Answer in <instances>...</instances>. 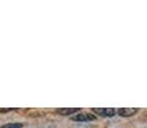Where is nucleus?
<instances>
[{
  "mask_svg": "<svg viewBox=\"0 0 147 128\" xmlns=\"http://www.w3.org/2000/svg\"><path fill=\"white\" fill-rule=\"evenodd\" d=\"M70 119L74 122H91L95 121L96 116L94 114H90V113H78V114L73 115Z\"/></svg>",
  "mask_w": 147,
  "mask_h": 128,
  "instance_id": "obj_1",
  "label": "nucleus"
},
{
  "mask_svg": "<svg viewBox=\"0 0 147 128\" xmlns=\"http://www.w3.org/2000/svg\"><path fill=\"white\" fill-rule=\"evenodd\" d=\"M92 112L100 116H113L117 113L113 108H94Z\"/></svg>",
  "mask_w": 147,
  "mask_h": 128,
  "instance_id": "obj_2",
  "label": "nucleus"
},
{
  "mask_svg": "<svg viewBox=\"0 0 147 128\" xmlns=\"http://www.w3.org/2000/svg\"><path fill=\"white\" fill-rule=\"evenodd\" d=\"M137 112H138L137 108H121V109L118 110V114L121 116H132Z\"/></svg>",
  "mask_w": 147,
  "mask_h": 128,
  "instance_id": "obj_3",
  "label": "nucleus"
},
{
  "mask_svg": "<svg viewBox=\"0 0 147 128\" xmlns=\"http://www.w3.org/2000/svg\"><path fill=\"white\" fill-rule=\"evenodd\" d=\"M56 112L60 115H72L80 112V108H63V109H58Z\"/></svg>",
  "mask_w": 147,
  "mask_h": 128,
  "instance_id": "obj_4",
  "label": "nucleus"
},
{
  "mask_svg": "<svg viewBox=\"0 0 147 128\" xmlns=\"http://www.w3.org/2000/svg\"><path fill=\"white\" fill-rule=\"evenodd\" d=\"M22 127H23L22 123H8V124L1 126L0 128H22Z\"/></svg>",
  "mask_w": 147,
  "mask_h": 128,
  "instance_id": "obj_5",
  "label": "nucleus"
}]
</instances>
